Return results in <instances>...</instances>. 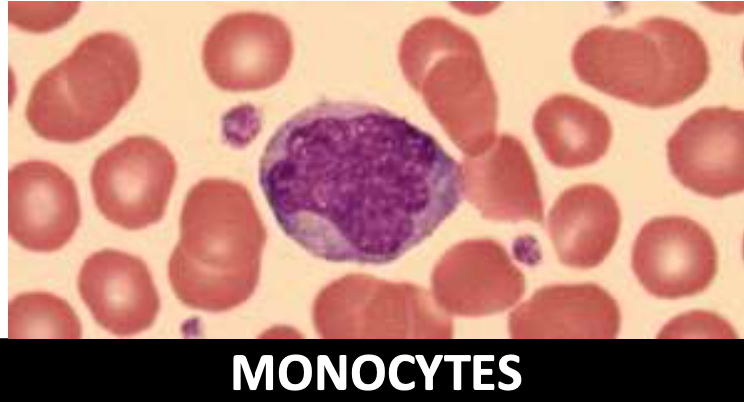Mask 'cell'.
Wrapping results in <instances>:
<instances>
[{
    "instance_id": "cell-8",
    "label": "cell",
    "mask_w": 744,
    "mask_h": 402,
    "mask_svg": "<svg viewBox=\"0 0 744 402\" xmlns=\"http://www.w3.org/2000/svg\"><path fill=\"white\" fill-rule=\"evenodd\" d=\"M632 268L650 294L665 299L704 291L717 271V252L708 231L682 216L657 217L639 231Z\"/></svg>"
},
{
    "instance_id": "cell-3",
    "label": "cell",
    "mask_w": 744,
    "mask_h": 402,
    "mask_svg": "<svg viewBox=\"0 0 744 402\" xmlns=\"http://www.w3.org/2000/svg\"><path fill=\"white\" fill-rule=\"evenodd\" d=\"M133 43L115 32L87 36L32 87L26 119L42 138L74 143L109 124L140 82Z\"/></svg>"
},
{
    "instance_id": "cell-7",
    "label": "cell",
    "mask_w": 744,
    "mask_h": 402,
    "mask_svg": "<svg viewBox=\"0 0 744 402\" xmlns=\"http://www.w3.org/2000/svg\"><path fill=\"white\" fill-rule=\"evenodd\" d=\"M743 116L726 106L705 107L680 124L667 156L682 185L711 198L743 191Z\"/></svg>"
},
{
    "instance_id": "cell-10",
    "label": "cell",
    "mask_w": 744,
    "mask_h": 402,
    "mask_svg": "<svg viewBox=\"0 0 744 402\" xmlns=\"http://www.w3.org/2000/svg\"><path fill=\"white\" fill-rule=\"evenodd\" d=\"M77 287L95 321L114 335L148 329L159 311L146 263L122 251L104 249L90 255L81 266Z\"/></svg>"
},
{
    "instance_id": "cell-14",
    "label": "cell",
    "mask_w": 744,
    "mask_h": 402,
    "mask_svg": "<svg viewBox=\"0 0 744 402\" xmlns=\"http://www.w3.org/2000/svg\"><path fill=\"white\" fill-rule=\"evenodd\" d=\"M9 338H79L81 324L71 306L47 292L17 295L8 305Z\"/></svg>"
},
{
    "instance_id": "cell-4",
    "label": "cell",
    "mask_w": 744,
    "mask_h": 402,
    "mask_svg": "<svg viewBox=\"0 0 744 402\" xmlns=\"http://www.w3.org/2000/svg\"><path fill=\"white\" fill-rule=\"evenodd\" d=\"M258 218L248 192L236 182L204 179L184 201L181 236L168 263L176 296L185 304L220 311L239 299L238 241Z\"/></svg>"
},
{
    "instance_id": "cell-15",
    "label": "cell",
    "mask_w": 744,
    "mask_h": 402,
    "mask_svg": "<svg viewBox=\"0 0 744 402\" xmlns=\"http://www.w3.org/2000/svg\"><path fill=\"white\" fill-rule=\"evenodd\" d=\"M730 325L719 316L704 312L693 311L672 320L663 332L661 338H731L733 336Z\"/></svg>"
},
{
    "instance_id": "cell-5",
    "label": "cell",
    "mask_w": 744,
    "mask_h": 402,
    "mask_svg": "<svg viewBox=\"0 0 744 402\" xmlns=\"http://www.w3.org/2000/svg\"><path fill=\"white\" fill-rule=\"evenodd\" d=\"M177 166L169 149L149 136H129L104 151L91 171L95 204L110 222L137 230L158 222Z\"/></svg>"
},
{
    "instance_id": "cell-11",
    "label": "cell",
    "mask_w": 744,
    "mask_h": 402,
    "mask_svg": "<svg viewBox=\"0 0 744 402\" xmlns=\"http://www.w3.org/2000/svg\"><path fill=\"white\" fill-rule=\"evenodd\" d=\"M550 228L562 261L588 269L612 250L620 228V210L613 195L597 184L566 190L551 213Z\"/></svg>"
},
{
    "instance_id": "cell-2",
    "label": "cell",
    "mask_w": 744,
    "mask_h": 402,
    "mask_svg": "<svg viewBox=\"0 0 744 402\" xmlns=\"http://www.w3.org/2000/svg\"><path fill=\"white\" fill-rule=\"evenodd\" d=\"M572 63L584 83L649 108L684 101L704 85L710 71L698 32L663 16L629 28L600 25L585 31L573 47Z\"/></svg>"
},
{
    "instance_id": "cell-9",
    "label": "cell",
    "mask_w": 744,
    "mask_h": 402,
    "mask_svg": "<svg viewBox=\"0 0 744 402\" xmlns=\"http://www.w3.org/2000/svg\"><path fill=\"white\" fill-rule=\"evenodd\" d=\"M81 212L73 179L48 161L29 160L8 173V232L25 249L52 252L74 235Z\"/></svg>"
},
{
    "instance_id": "cell-12",
    "label": "cell",
    "mask_w": 744,
    "mask_h": 402,
    "mask_svg": "<svg viewBox=\"0 0 744 402\" xmlns=\"http://www.w3.org/2000/svg\"><path fill=\"white\" fill-rule=\"evenodd\" d=\"M535 131L549 159L566 168L598 161L612 137L607 115L596 105L571 95L547 100L536 114Z\"/></svg>"
},
{
    "instance_id": "cell-1",
    "label": "cell",
    "mask_w": 744,
    "mask_h": 402,
    "mask_svg": "<svg viewBox=\"0 0 744 402\" xmlns=\"http://www.w3.org/2000/svg\"><path fill=\"white\" fill-rule=\"evenodd\" d=\"M281 229L332 262L386 264L461 202L457 161L428 132L378 105L325 100L283 122L259 162Z\"/></svg>"
},
{
    "instance_id": "cell-13",
    "label": "cell",
    "mask_w": 744,
    "mask_h": 402,
    "mask_svg": "<svg viewBox=\"0 0 744 402\" xmlns=\"http://www.w3.org/2000/svg\"><path fill=\"white\" fill-rule=\"evenodd\" d=\"M533 328L549 329L569 338H615L620 310L603 288L585 283L562 286L541 294L528 310Z\"/></svg>"
},
{
    "instance_id": "cell-6",
    "label": "cell",
    "mask_w": 744,
    "mask_h": 402,
    "mask_svg": "<svg viewBox=\"0 0 744 402\" xmlns=\"http://www.w3.org/2000/svg\"><path fill=\"white\" fill-rule=\"evenodd\" d=\"M293 55L290 30L278 17L237 12L207 33L202 61L209 79L229 91L267 88L287 72Z\"/></svg>"
}]
</instances>
